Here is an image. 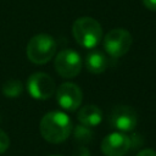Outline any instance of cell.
Masks as SVG:
<instances>
[{
    "label": "cell",
    "instance_id": "obj_9",
    "mask_svg": "<svg viewBox=\"0 0 156 156\" xmlns=\"http://www.w3.org/2000/svg\"><path fill=\"white\" fill-rule=\"evenodd\" d=\"M130 146V138L122 132L111 133L101 141V151L106 156H123Z\"/></svg>",
    "mask_w": 156,
    "mask_h": 156
},
{
    "label": "cell",
    "instance_id": "obj_17",
    "mask_svg": "<svg viewBox=\"0 0 156 156\" xmlns=\"http://www.w3.org/2000/svg\"><path fill=\"white\" fill-rule=\"evenodd\" d=\"M136 156H156V151L152 149H144L138 152Z\"/></svg>",
    "mask_w": 156,
    "mask_h": 156
},
{
    "label": "cell",
    "instance_id": "obj_2",
    "mask_svg": "<svg viewBox=\"0 0 156 156\" xmlns=\"http://www.w3.org/2000/svg\"><path fill=\"white\" fill-rule=\"evenodd\" d=\"M72 34L80 46L85 49H94L102 39V28L96 20L84 16L73 22Z\"/></svg>",
    "mask_w": 156,
    "mask_h": 156
},
{
    "label": "cell",
    "instance_id": "obj_4",
    "mask_svg": "<svg viewBox=\"0 0 156 156\" xmlns=\"http://www.w3.org/2000/svg\"><path fill=\"white\" fill-rule=\"evenodd\" d=\"M133 43V38L127 29L115 28L104 37V49L112 57L126 55Z\"/></svg>",
    "mask_w": 156,
    "mask_h": 156
},
{
    "label": "cell",
    "instance_id": "obj_13",
    "mask_svg": "<svg viewBox=\"0 0 156 156\" xmlns=\"http://www.w3.org/2000/svg\"><path fill=\"white\" fill-rule=\"evenodd\" d=\"M73 135H74L76 140L82 143V144H88L93 139V132L89 129V127L83 126V124H79V126L74 127Z\"/></svg>",
    "mask_w": 156,
    "mask_h": 156
},
{
    "label": "cell",
    "instance_id": "obj_8",
    "mask_svg": "<svg viewBox=\"0 0 156 156\" xmlns=\"http://www.w3.org/2000/svg\"><path fill=\"white\" fill-rule=\"evenodd\" d=\"M56 99L58 105L66 111H76L83 100L80 88L71 82L62 83L56 90Z\"/></svg>",
    "mask_w": 156,
    "mask_h": 156
},
{
    "label": "cell",
    "instance_id": "obj_10",
    "mask_svg": "<svg viewBox=\"0 0 156 156\" xmlns=\"http://www.w3.org/2000/svg\"><path fill=\"white\" fill-rule=\"evenodd\" d=\"M84 63H85V68L93 73V74H100L102 72L106 71L107 68V65H108V60L106 57V55L100 51V50H91L85 56V60H84Z\"/></svg>",
    "mask_w": 156,
    "mask_h": 156
},
{
    "label": "cell",
    "instance_id": "obj_5",
    "mask_svg": "<svg viewBox=\"0 0 156 156\" xmlns=\"http://www.w3.org/2000/svg\"><path fill=\"white\" fill-rule=\"evenodd\" d=\"M55 69L63 78H74L82 69L80 55L71 49L61 50L55 57Z\"/></svg>",
    "mask_w": 156,
    "mask_h": 156
},
{
    "label": "cell",
    "instance_id": "obj_12",
    "mask_svg": "<svg viewBox=\"0 0 156 156\" xmlns=\"http://www.w3.org/2000/svg\"><path fill=\"white\" fill-rule=\"evenodd\" d=\"M23 91V84L18 79H9L2 84V94L7 98H17Z\"/></svg>",
    "mask_w": 156,
    "mask_h": 156
},
{
    "label": "cell",
    "instance_id": "obj_1",
    "mask_svg": "<svg viewBox=\"0 0 156 156\" xmlns=\"http://www.w3.org/2000/svg\"><path fill=\"white\" fill-rule=\"evenodd\" d=\"M39 129L41 136L46 141L51 144H60L71 135L73 124L65 112L50 111L43 116Z\"/></svg>",
    "mask_w": 156,
    "mask_h": 156
},
{
    "label": "cell",
    "instance_id": "obj_15",
    "mask_svg": "<svg viewBox=\"0 0 156 156\" xmlns=\"http://www.w3.org/2000/svg\"><path fill=\"white\" fill-rule=\"evenodd\" d=\"M72 156H90V152H89V150H88L85 146L80 145V146H78V147L73 151Z\"/></svg>",
    "mask_w": 156,
    "mask_h": 156
},
{
    "label": "cell",
    "instance_id": "obj_11",
    "mask_svg": "<svg viewBox=\"0 0 156 156\" xmlns=\"http://www.w3.org/2000/svg\"><path fill=\"white\" fill-rule=\"evenodd\" d=\"M77 118L83 126L95 127L102 119V111L96 105H85L78 111Z\"/></svg>",
    "mask_w": 156,
    "mask_h": 156
},
{
    "label": "cell",
    "instance_id": "obj_3",
    "mask_svg": "<svg viewBox=\"0 0 156 156\" xmlns=\"http://www.w3.org/2000/svg\"><path fill=\"white\" fill-rule=\"evenodd\" d=\"M56 51V43L49 34H37L28 41L27 56L30 62L35 65H44L49 62Z\"/></svg>",
    "mask_w": 156,
    "mask_h": 156
},
{
    "label": "cell",
    "instance_id": "obj_6",
    "mask_svg": "<svg viewBox=\"0 0 156 156\" xmlns=\"http://www.w3.org/2000/svg\"><path fill=\"white\" fill-rule=\"evenodd\" d=\"M27 89L32 98L38 100H46L54 95L56 91L55 82L54 79L44 73V72H37L33 73L27 82Z\"/></svg>",
    "mask_w": 156,
    "mask_h": 156
},
{
    "label": "cell",
    "instance_id": "obj_18",
    "mask_svg": "<svg viewBox=\"0 0 156 156\" xmlns=\"http://www.w3.org/2000/svg\"><path fill=\"white\" fill-rule=\"evenodd\" d=\"M50 156H60V155H50Z\"/></svg>",
    "mask_w": 156,
    "mask_h": 156
},
{
    "label": "cell",
    "instance_id": "obj_14",
    "mask_svg": "<svg viewBox=\"0 0 156 156\" xmlns=\"http://www.w3.org/2000/svg\"><path fill=\"white\" fill-rule=\"evenodd\" d=\"M10 146V139H9V135L2 130L0 129V154L5 152Z\"/></svg>",
    "mask_w": 156,
    "mask_h": 156
},
{
    "label": "cell",
    "instance_id": "obj_7",
    "mask_svg": "<svg viewBox=\"0 0 156 156\" xmlns=\"http://www.w3.org/2000/svg\"><path fill=\"white\" fill-rule=\"evenodd\" d=\"M108 122L118 132H132L136 127L138 116L133 107L121 105L111 111Z\"/></svg>",
    "mask_w": 156,
    "mask_h": 156
},
{
    "label": "cell",
    "instance_id": "obj_16",
    "mask_svg": "<svg viewBox=\"0 0 156 156\" xmlns=\"http://www.w3.org/2000/svg\"><path fill=\"white\" fill-rule=\"evenodd\" d=\"M143 4L146 9L151 11H156V0H143Z\"/></svg>",
    "mask_w": 156,
    "mask_h": 156
}]
</instances>
